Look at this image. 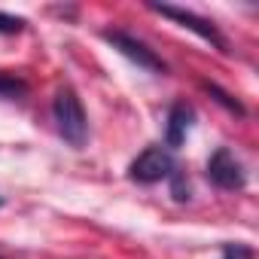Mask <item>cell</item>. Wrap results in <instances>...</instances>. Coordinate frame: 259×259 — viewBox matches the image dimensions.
I'll return each instance as SVG.
<instances>
[{
    "instance_id": "6da1fadb",
    "label": "cell",
    "mask_w": 259,
    "mask_h": 259,
    "mask_svg": "<svg viewBox=\"0 0 259 259\" xmlns=\"http://www.w3.org/2000/svg\"><path fill=\"white\" fill-rule=\"evenodd\" d=\"M52 116L58 125V135L70 144V147H85L89 141V119L82 110V101L76 98L73 89H58L55 101H52Z\"/></svg>"
},
{
    "instance_id": "7a4b0ae2",
    "label": "cell",
    "mask_w": 259,
    "mask_h": 259,
    "mask_svg": "<svg viewBox=\"0 0 259 259\" xmlns=\"http://www.w3.org/2000/svg\"><path fill=\"white\" fill-rule=\"evenodd\" d=\"M119 55H125L128 61H135L138 67H144V70H150V73H168V64L144 43V40H138L135 34H128V31H104L101 34Z\"/></svg>"
},
{
    "instance_id": "3957f363",
    "label": "cell",
    "mask_w": 259,
    "mask_h": 259,
    "mask_svg": "<svg viewBox=\"0 0 259 259\" xmlns=\"http://www.w3.org/2000/svg\"><path fill=\"white\" fill-rule=\"evenodd\" d=\"M174 171H177L174 156L165 147H150V150H144L132 165H128V177H132L135 183H147V186L159 183V180H168Z\"/></svg>"
},
{
    "instance_id": "277c9868",
    "label": "cell",
    "mask_w": 259,
    "mask_h": 259,
    "mask_svg": "<svg viewBox=\"0 0 259 259\" xmlns=\"http://www.w3.org/2000/svg\"><path fill=\"white\" fill-rule=\"evenodd\" d=\"M150 10H153V13H159V16H168V19H171V22H177L180 28H186V31L198 34L201 40H207V43H210V46H217L220 52H229L226 37L217 31V25H213L210 19H201V16H195L192 10H180V7H171V4H150Z\"/></svg>"
},
{
    "instance_id": "5b68a950",
    "label": "cell",
    "mask_w": 259,
    "mask_h": 259,
    "mask_svg": "<svg viewBox=\"0 0 259 259\" xmlns=\"http://www.w3.org/2000/svg\"><path fill=\"white\" fill-rule=\"evenodd\" d=\"M207 180L220 189H244L247 186V171L229 147H220L207 159Z\"/></svg>"
},
{
    "instance_id": "8992f818",
    "label": "cell",
    "mask_w": 259,
    "mask_h": 259,
    "mask_svg": "<svg viewBox=\"0 0 259 259\" xmlns=\"http://www.w3.org/2000/svg\"><path fill=\"white\" fill-rule=\"evenodd\" d=\"M195 122V110L186 104V101H174L171 110H168V128H165V144L168 147H183L186 144V135Z\"/></svg>"
},
{
    "instance_id": "52a82bcc",
    "label": "cell",
    "mask_w": 259,
    "mask_h": 259,
    "mask_svg": "<svg viewBox=\"0 0 259 259\" xmlns=\"http://www.w3.org/2000/svg\"><path fill=\"white\" fill-rule=\"evenodd\" d=\"M25 95H28V82L19 73L0 70V98L4 101H22Z\"/></svg>"
},
{
    "instance_id": "ba28073f",
    "label": "cell",
    "mask_w": 259,
    "mask_h": 259,
    "mask_svg": "<svg viewBox=\"0 0 259 259\" xmlns=\"http://www.w3.org/2000/svg\"><path fill=\"white\" fill-rule=\"evenodd\" d=\"M201 89H204L207 95H213V101H217V104H223L229 113H238V116H244V113H247V110H244V104H241V101H235L229 92H223L217 82H201Z\"/></svg>"
},
{
    "instance_id": "9c48e42d",
    "label": "cell",
    "mask_w": 259,
    "mask_h": 259,
    "mask_svg": "<svg viewBox=\"0 0 259 259\" xmlns=\"http://www.w3.org/2000/svg\"><path fill=\"white\" fill-rule=\"evenodd\" d=\"M168 180H171V195H174L177 201H189V198H192V189H189V180H186V177H183L180 171H174V174H171Z\"/></svg>"
},
{
    "instance_id": "30bf717a",
    "label": "cell",
    "mask_w": 259,
    "mask_h": 259,
    "mask_svg": "<svg viewBox=\"0 0 259 259\" xmlns=\"http://www.w3.org/2000/svg\"><path fill=\"white\" fill-rule=\"evenodd\" d=\"M25 19H19V16H10V13H0V34H19V31H25Z\"/></svg>"
},
{
    "instance_id": "8fae6325",
    "label": "cell",
    "mask_w": 259,
    "mask_h": 259,
    "mask_svg": "<svg viewBox=\"0 0 259 259\" xmlns=\"http://www.w3.org/2000/svg\"><path fill=\"white\" fill-rule=\"evenodd\" d=\"M223 259H253V250L244 244H226L223 247Z\"/></svg>"
},
{
    "instance_id": "7c38bea8",
    "label": "cell",
    "mask_w": 259,
    "mask_h": 259,
    "mask_svg": "<svg viewBox=\"0 0 259 259\" xmlns=\"http://www.w3.org/2000/svg\"><path fill=\"white\" fill-rule=\"evenodd\" d=\"M0 204H4V198H0Z\"/></svg>"
}]
</instances>
